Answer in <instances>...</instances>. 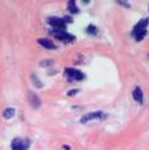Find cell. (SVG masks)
<instances>
[{
	"label": "cell",
	"mask_w": 149,
	"mask_h": 150,
	"mask_svg": "<svg viewBox=\"0 0 149 150\" xmlns=\"http://www.w3.org/2000/svg\"><path fill=\"white\" fill-rule=\"evenodd\" d=\"M148 19L147 18H143L140 22L138 23L136 26L134 27V31H133V35L135 36V39L138 40V41H140V40H143V37L147 35V26H148Z\"/></svg>",
	"instance_id": "obj_1"
},
{
	"label": "cell",
	"mask_w": 149,
	"mask_h": 150,
	"mask_svg": "<svg viewBox=\"0 0 149 150\" xmlns=\"http://www.w3.org/2000/svg\"><path fill=\"white\" fill-rule=\"evenodd\" d=\"M103 118H106V114H104L103 112L98 110V112H93V113H87L85 115H82V117H81V122L86 123L90 119H103Z\"/></svg>",
	"instance_id": "obj_2"
},
{
	"label": "cell",
	"mask_w": 149,
	"mask_h": 150,
	"mask_svg": "<svg viewBox=\"0 0 149 150\" xmlns=\"http://www.w3.org/2000/svg\"><path fill=\"white\" fill-rule=\"evenodd\" d=\"M52 33L57 37V39L62 40V41H72V40H74L73 36L70 35V33H67L64 30H53Z\"/></svg>",
	"instance_id": "obj_3"
},
{
	"label": "cell",
	"mask_w": 149,
	"mask_h": 150,
	"mask_svg": "<svg viewBox=\"0 0 149 150\" xmlns=\"http://www.w3.org/2000/svg\"><path fill=\"white\" fill-rule=\"evenodd\" d=\"M48 22L53 27H55L57 30H62V28H64V26H66V23H64L63 19L62 18H58V17H50Z\"/></svg>",
	"instance_id": "obj_4"
},
{
	"label": "cell",
	"mask_w": 149,
	"mask_h": 150,
	"mask_svg": "<svg viewBox=\"0 0 149 150\" xmlns=\"http://www.w3.org/2000/svg\"><path fill=\"white\" fill-rule=\"evenodd\" d=\"M27 148V142L22 139H14L12 141V150H25Z\"/></svg>",
	"instance_id": "obj_5"
},
{
	"label": "cell",
	"mask_w": 149,
	"mask_h": 150,
	"mask_svg": "<svg viewBox=\"0 0 149 150\" xmlns=\"http://www.w3.org/2000/svg\"><path fill=\"white\" fill-rule=\"evenodd\" d=\"M66 73L68 74L71 78H73V80H84V73H81L80 71L77 69H73V68H67L66 69Z\"/></svg>",
	"instance_id": "obj_6"
},
{
	"label": "cell",
	"mask_w": 149,
	"mask_h": 150,
	"mask_svg": "<svg viewBox=\"0 0 149 150\" xmlns=\"http://www.w3.org/2000/svg\"><path fill=\"white\" fill-rule=\"evenodd\" d=\"M28 100H30V104H31L33 108H39L40 107V99L37 98L33 93H28Z\"/></svg>",
	"instance_id": "obj_7"
},
{
	"label": "cell",
	"mask_w": 149,
	"mask_h": 150,
	"mask_svg": "<svg viewBox=\"0 0 149 150\" xmlns=\"http://www.w3.org/2000/svg\"><path fill=\"white\" fill-rule=\"evenodd\" d=\"M133 98H134L135 101H138V103H143V91L140 90V87L134 88V91H133Z\"/></svg>",
	"instance_id": "obj_8"
},
{
	"label": "cell",
	"mask_w": 149,
	"mask_h": 150,
	"mask_svg": "<svg viewBox=\"0 0 149 150\" xmlns=\"http://www.w3.org/2000/svg\"><path fill=\"white\" fill-rule=\"evenodd\" d=\"M37 42H39L40 45H43L44 47H46V49H54V47H55V45L48 39H39Z\"/></svg>",
	"instance_id": "obj_9"
},
{
	"label": "cell",
	"mask_w": 149,
	"mask_h": 150,
	"mask_svg": "<svg viewBox=\"0 0 149 150\" xmlns=\"http://www.w3.org/2000/svg\"><path fill=\"white\" fill-rule=\"evenodd\" d=\"M14 114H16V110L13 108H6L5 110L3 112V115H4L5 119H9V118L14 117Z\"/></svg>",
	"instance_id": "obj_10"
},
{
	"label": "cell",
	"mask_w": 149,
	"mask_h": 150,
	"mask_svg": "<svg viewBox=\"0 0 149 150\" xmlns=\"http://www.w3.org/2000/svg\"><path fill=\"white\" fill-rule=\"evenodd\" d=\"M68 9H70L71 13H77L79 12V8L76 6V3L74 1H70L68 3Z\"/></svg>",
	"instance_id": "obj_11"
},
{
	"label": "cell",
	"mask_w": 149,
	"mask_h": 150,
	"mask_svg": "<svg viewBox=\"0 0 149 150\" xmlns=\"http://www.w3.org/2000/svg\"><path fill=\"white\" fill-rule=\"evenodd\" d=\"M87 32H89V33H96V27L89 26V27H87Z\"/></svg>",
	"instance_id": "obj_12"
},
{
	"label": "cell",
	"mask_w": 149,
	"mask_h": 150,
	"mask_svg": "<svg viewBox=\"0 0 149 150\" xmlns=\"http://www.w3.org/2000/svg\"><path fill=\"white\" fill-rule=\"evenodd\" d=\"M53 62L50 59H48V60H45V62H41V66H50Z\"/></svg>",
	"instance_id": "obj_13"
},
{
	"label": "cell",
	"mask_w": 149,
	"mask_h": 150,
	"mask_svg": "<svg viewBox=\"0 0 149 150\" xmlns=\"http://www.w3.org/2000/svg\"><path fill=\"white\" fill-rule=\"evenodd\" d=\"M63 21H64V23H71V22H72V19H71L70 18V17H66V18H63Z\"/></svg>",
	"instance_id": "obj_14"
},
{
	"label": "cell",
	"mask_w": 149,
	"mask_h": 150,
	"mask_svg": "<svg viewBox=\"0 0 149 150\" xmlns=\"http://www.w3.org/2000/svg\"><path fill=\"white\" fill-rule=\"evenodd\" d=\"M77 93V90H71V93H68V95H73V94H76Z\"/></svg>",
	"instance_id": "obj_15"
}]
</instances>
